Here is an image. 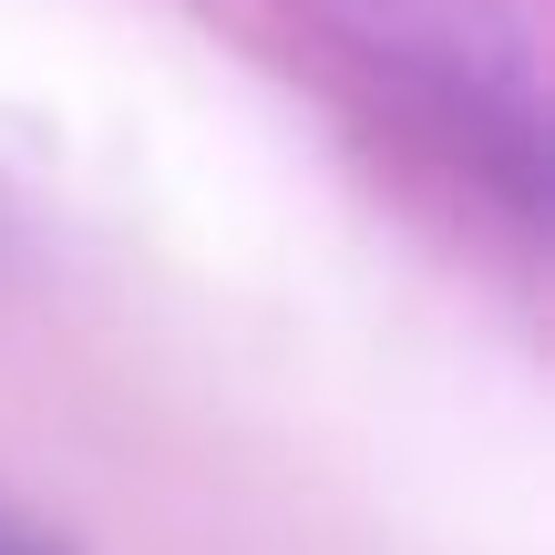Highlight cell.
Returning <instances> with one entry per match:
<instances>
[{
	"label": "cell",
	"mask_w": 555,
	"mask_h": 555,
	"mask_svg": "<svg viewBox=\"0 0 555 555\" xmlns=\"http://www.w3.org/2000/svg\"><path fill=\"white\" fill-rule=\"evenodd\" d=\"M0 555H73V545H62V535H41L21 504H0Z\"/></svg>",
	"instance_id": "obj_2"
},
{
	"label": "cell",
	"mask_w": 555,
	"mask_h": 555,
	"mask_svg": "<svg viewBox=\"0 0 555 555\" xmlns=\"http://www.w3.org/2000/svg\"><path fill=\"white\" fill-rule=\"evenodd\" d=\"M350 52H371L515 206H545V41L525 0H319Z\"/></svg>",
	"instance_id": "obj_1"
}]
</instances>
